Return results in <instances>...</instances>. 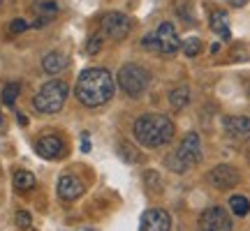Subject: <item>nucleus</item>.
I'll use <instances>...</instances> for the list:
<instances>
[{"label": "nucleus", "mask_w": 250, "mask_h": 231, "mask_svg": "<svg viewBox=\"0 0 250 231\" xmlns=\"http://www.w3.org/2000/svg\"><path fill=\"white\" fill-rule=\"evenodd\" d=\"M19 93H21V83H17V81H9V83H5V88H2L0 102H2L5 107H14Z\"/></svg>", "instance_id": "nucleus-19"}, {"label": "nucleus", "mask_w": 250, "mask_h": 231, "mask_svg": "<svg viewBox=\"0 0 250 231\" xmlns=\"http://www.w3.org/2000/svg\"><path fill=\"white\" fill-rule=\"evenodd\" d=\"M14 220H17L19 229H30V224H33V217H30V213H26V211H19Z\"/></svg>", "instance_id": "nucleus-25"}, {"label": "nucleus", "mask_w": 250, "mask_h": 231, "mask_svg": "<svg viewBox=\"0 0 250 231\" xmlns=\"http://www.w3.org/2000/svg\"><path fill=\"white\" fill-rule=\"evenodd\" d=\"M35 151L44 160H61L62 155H65V143L58 136H54V134H46V136H42L35 143Z\"/></svg>", "instance_id": "nucleus-12"}, {"label": "nucleus", "mask_w": 250, "mask_h": 231, "mask_svg": "<svg viewBox=\"0 0 250 231\" xmlns=\"http://www.w3.org/2000/svg\"><path fill=\"white\" fill-rule=\"evenodd\" d=\"M199 162H202V139L197 132H188L181 139L179 148L167 157V167L174 173H186Z\"/></svg>", "instance_id": "nucleus-3"}, {"label": "nucleus", "mask_w": 250, "mask_h": 231, "mask_svg": "<svg viewBox=\"0 0 250 231\" xmlns=\"http://www.w3.org/2000/svg\"><path fill=\"white\" fill-rule=\"evenodd\" d=\"M28 28H30L28 21H23V19H14V21L9 23V33H14V35H17V33H26Z\"/></svg>", "instance_id": "nucleus-26"}, {"label": "nucleus", "mask_w": 250, "mask_h": 231, "mask_svg": "<svg viewBox=\"0 0 250 231\" xmlns=\"http://www.w3.org/2000/svg\"><path fill=\"white\" fill-rule=\"evenodd\" d=\"M12 183H14V190H19V192H28V190L35 187V176H33V171L19 169V171H14Z\"/></svg>", "instance_id": "nucleus-18"}, {"label": "nucleus", "mask_w": 250, "mask_h": 231, "mask_svg": "<svg viewBox=\"0 0 250 231\" xmlns=\"http://www.w3.org/2000/svg\"><path fill=\"white\" fill-rule=\"evenodd\" d=\"M81 151H83V153H88V151H90V143H88V139H83V143H81Z\"/></svg>", "instance_id": "nucleus-28"}, {"label": "nucleus", "mask_w": 250, "mask_h": 231, "mask_svg": "<svg viewBox=\"0 0 250 231\" xmlns=\"http://www.w3.org/2000/svg\"><path fill=\"white\" fill-rule=\"evenodd\" d=\"M19 123H21V125H26V123H28V118H26L23 114H19Z\"/></svg>", "instance_id": "nucleus-29"}, {"label": "nucleus", "mask_w": 250, "mask_h": 231, "mask_svg": "<svg viewBox=\"0 0 250 231\" xmlns=\"http://www.w3.org/2000/svg\"><path fill=\"white\" fill-rule=\"evenodd\" d=\"M218 51H220V44H218V42H215V44L211 46V54H218Z\"/></svg>", "instance_id": "nucleus-30"}, {"label": "nucleus", "mask_w": 250, "mask_h": 231, "mask_svg": "<svg viewBox=\"0 0 250 231\" xmlns=\"http://www.w3.org/2000/svg\"><path fill=\"white\" fill-rule=\"evenodd\" d=\"M67 95H70V88H67L65 81H61V79L46 81L44 86L37 90L35 97H33V107L40 114H58L65 107Z\"/></svg>", "instance_id": "nucleus-4"}, {"label": "nucleus", "mask_w": 250, "mask_h": 231, "mask_svg": "<svg viewBox=\"0 0 250 231\" xmlns=\"http://www.w3.org/2000/svg\"><path fill=\"white\" fill-rule=\"evenodd\" d=\"M114 77L111 72L104 70V67H90V70H83L77 79V86H74V95L83 107H102L107 104L109 99L114 97Z\"/></svg>", "instance_id": "nucleus-1"}, {"label": "nucleus", "mask_w": 250, "mask_h": 231, "mask_svg": "<svg viewBox=\"0 0 250 231\" xmlns=\"http://www.w3.org/2000/svg\"><path fill=\"white\" fill-rule=\"evenodd\" d=\"M132 134H134V139L142 143V146H146V148H160V146H167L174 139L176 127H174L169 116L144 114L134 120Z\"/></svg>", "instance_id": "nucleus-2"}, {"label": "nucleus", "mask_w": 250, "mask_h": 231, "mask_svg": "<svg viewBox=\"0 0 250 231\" xmlns=\"http://www.w3.org/2000/svg\"><path fill=\"white\" fill-rule=\"evenodd\" d=\"M144 183H146V187H148V192L151 194H158V192H162V180H160V173L158 171H146L144 173Z\"/></svg>", "instance_id": "nucleus-22"}, {"label": "nucleus", "mask_w": 250, "mask_h": 231, "mask_svg": "<svg viewBox=\"0 0 250 231\" xmlns=\"http://www.w3.org/2000/svg\"><path fill=\"white\" fill-rule=\"evenodd\" d=\"M229 211H232L236 217H246V215L250 213V201L241 194L229 196Z\"/></svg>", "instance_id": "nucleus-21"}, {"label": "nucleus", "mask_w": 250, "mask_h": 231, "mask_svg": "<svg viewBox=\"0 0 250 231\" xmlns=\"http://www.w3.org/2000/svg\"><path fill=\"white\" fill-rule=\"evenodd\" d=\"M2 130H5V118L0 116V134H2Z\"/></svg>", "instance_id": "nucleus-31"}, {"label": "nucleus", "mask_w": 250, "mask_h": 231, "mask_svg": "<svg viewBox=\"0 0 250 231\" xmlns=\"http://www.w3.org/2000/svg\"><path fill=\"white\" fill-rule=\"evenodd\" d=\"M130 30H132V23L121 12H107L102 17V33L111 39H125L130 35Z\"/></svg>", "instance_id": "nucleus-8"}, {"label": "nucleus", "mask_w": 250, "mask_h": 231, "mask_svg": "<svg viewBox=\"0 0 250 231\" xmlns=\"http://www.w3.org/2000/svg\"><path fill=\"white\" fill-rule=\"evenodd\" d=\"M211 30L215 35H220L223 39H229V17L225 14L223 9H215L211 14Z\"/></svg>", "instance_id": "nucleus-16"}, {"label": "nucleus", "mask_w": 250, "mask_h": 231, "mask_svg": "<svg viewBox=\"0 0 250 231\" xmlns=\"http://www.w3.org/2000/svg\"><path fill=\"white\" fill-rule=\"evenodd\" d=\"M171 217L165 208H148L142 215V231H169Z\"/></svg>", "instance_id": "nucleus-11"}, {"label": "nucleus", "mask_w": 250, "mask_h": 231, "mask_svg": "<svg viewBox=\"0 0 250 231\" xmlns=\"http://www.w3.org/2000/svg\"><path fill=\"white\" fill-rule=\"evenodd\" d=\"M232 215L223 206H208L199 215V231H232Z\"/></svg>", "instance_id": "nucleus-7"}, {"label": "nucleus", "mask_w": 250, "mask_h": 231, "mask_svg": "<svg viewBox=\"0 0 250 231\" xmlns=\"http://www.w3.org/2000/svg\"><path fill=\"white\" fill-rule=\"evenodd\" d=\"M223 130L234 141H246L250 139V118L248 116H225Z\"/></svg>", "instance_id": "nucleus-10"}, {"label": "nucleus", "mask_w": 250, "mask_h": 231, "mask_svg": "<svg viewBox=\"0 0 250 231\" xmlns=\"http://www.w3.org/2000/svg\"><path fill=\"white\" fill-rule=\"evenodd\" d=\"M199 51H202V39H199V37H190V39L183 42V54H186L188 58H195Z\"/></svg>", "instance_id": "nucleus-24"}, {"label": "nucleus", "mask_w": 250, "mask_h": 231, "mask_svg": "<svg viewBox=\"0 0 250 231\" xmlns=\"http://www.w3.org/2000/svg\"><path fill=\"white\" fill-rule=\"evenodd\" d=\"M169 104L171 109H186L190 104V88L188 86H176L169 90Z\"/></svg>", "instance_id": "nucleus-17"}, {"label": "nucleus", "mask_w": 250, "mask_h": 231, "mask_svg": "<svg viewBox=\"0 0 250 231\" xmlns=\"http://www.w3.org/2000/svg\"><path fill=\"white\" fill-rule=\"evenodd\" d=\"M227 2H229L232 7H243V5H246L248 0H227Z\"/></svg>", "instance_id": "nucleus-27"}, {"label": "nucleus", "mask_w": 250, "mask_h": 231, "mask_svg": "<svg viewBox=\"0 0 250 231\" xmlns=\"http://www.w3.org/2000/svg\"><path fill=\"white\" fill-rule=\"evenodd\" d=\"M102 44H104V33H95V35H90L88 42H86V54H88V56L100 54Z\"/></svg>", "instance_id": "nucleus-23"}, {"label": "nucleus", "mask_w": 250, "mask_h": 231, "mask_svg": "<svg viewBox=\"0 0 250 231\" xmlns=\"http://www.w3.org/2000/svg\"><path fill=\"white\" fill-rule=\"evenodd\" d=\"M118 86L127 97H139L144 90L148 88L151 83V72L146 70L144 65H137V62H127L118 70Z\"/></svg>", "instance_id": "nucleus-5"}, {"label": "nucleus", "mask_w": 250, "mask_h": 231, "mask_svg": "<svg viewBox=\"0 0 250 231\" xmlns=\"http://www.w3.org/2000/svg\"><path fill=\"white\" fill-rule=\"evenodd\" d=\"M144 46L146 49H153V51H158V54H176L181 46V39H179V33H176V28L174 23H160V26L155 28V33L153 35H146L144 37Z\"/></svg>", "instance_id": "nucleus-6"}, {"label": "nucleus", "mask_w": 250, "mask_h": 231, "mask_svg": "<svg viewBox=\"0 0 250 231\" xmlns=\"http://www.w3.org/2000/svg\"><path fill=\"white\" fill-rule=\"evenodd\" d=\"M118 155H121V160H125L127 164H137V162H142V153L134 148L132 143H118Z\"/></svg>", "instance_id": "nucleus-20"}, {"label": "nucleus", "mask_w": 250, "mask_h": 231, "mask_svg": "<svg viewBox=\"0 0 250 231\" xmlns=\"http://www.w3.org/2000/svg\"><path fill=\"white\" fill-rule=\"evenodd\" d=\"M56 190H58V196H61L62 201H74V199H79L81 194H83V183H81L77 176H72V173H65V176L58 178V185H56Z\"/></svg>", "instance_id": "nucleus-13"}, {"label": "nucleus", "mask_w": 250, "mask_h": 231, "mask_svg": "<svg viewBox=\"0 0 250 231\" xmlns=\"http://www.w3.org/2000/svg\"><path fill=\"white\" fill-rule=\"evenodd\" d=\"M35 12H37V19L35 23H30L33 28H44L51 19L58 14V5L56 2H51V0H40L35 5Z\"/></svg>", "instance_id": "nucleus-14"}, {"label": "nucleus", "mask_w": 250, "mask_h": 231, "mask_svg": "<svg viewBox=\"0 0 250 231\" xmlns=\"http://www.w3.org/2000/svg\"><path fill=\"white\" fill-rule=\"evenodd\" d=\"M239 180H241V176H239L236 167H232V164H218V167H213V169L208 171V183L215 190H220V192L236 187Z\"/></svg>", "instance_id": "nucleus-9"}, {"label": "nucleus", "mask_w": 250, "mask_h": 231, "mask_svg": "<svg viewBox=\"0 0 250 231\" xmlns=\"http://www.w3.org/2000/svg\"><path fill=\"white\" fill-rule=\"evenodd\" d=\"M67 67V56L61 54V51H49V54L42 58V70L46 74H58Z\"/></svg>", "instance_id": "nucleus-15"}]
</instances>
